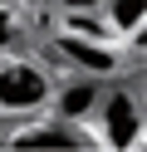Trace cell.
Instances as JSON below:
<instances>
[{
  "label": "cell",
  "mask_w": 147,
  "mask_h": 152,
  "mask_svg": "<svg viewBox=\"0 0 147 152\" xmlns=\"http://www.w3.org/2000/svg\"><path fill=\"white\" fill-rule=\"evenodd\" d=\"M93 123H98V142L103 147H137L142 142V98L132 83H108L93 103Z\"/></svg>",
  "instance_id": "obj_1"
},
{
  "label": "cell",
  "mask_w": 147,
  "mask_h": 152,
  "mask_svg": "<svg viewBox=\"0 0 147 152\" xmlns=\"http://www.w3.org/2000/svg\"><path fill=\"white\" fill-rule=\"evenodd\" d=\"M49 93H54V79L44 64L10 59V54L0 59V118H29L49 108Z\"/></svg>",
  "instance_id": "obj_2"
},
{
  "label": "cell",
  "mask_w": 147,
  "mask_h": 152,
  "mask_svg": "<svg viewBox=\"0 0 147 152\" xmlns=\"http://www.w3.org/2000/svg\"><path fill=\"white\" fill-rule=\"evenodd\" d=\"M54 49H59V59H69L74 74H88V79H118L123 59H127L113 39H78V34H64V30H59Z\"/></svg>",
  "instance_id": "obj_3"
},
{
  "label": "cell",
  "mask_w": 147,
  "mask_h": 152,
  "mask_svg": "<svg viewBox=\"0 0 147 152\" xmlns=\"http://www.w3.org/2000/svg\"><path fill=\"white\" fill-rule=\"evenodd\" d=\"M5 147L15 152H78V147H93V137L78 132V123H29L20 128L15 137H5Z\"/></svg>",
  "instance_id": "obj_4"
},
{
  "label": "cell",
  "mask_w": 147,
  "mask_h": 152,
  "mask_svg": "<svg viewBox=\"0 0 147 152\" xmlns=\"http://www.w3.org/2000/svg\"><path fill=\"white\" fill-rule=\"evenodd\" d=\"M98 93H103V79L74 74L64 88H54V93H49V103H54V113H59L64 123H88V118H93V103H98Z\"/></svg>",
  "instance_id": "obj_5"
},
{
  "label": "cell",
  "mask_w": 147,
  "mask_h": 152,
  "mask_svg": "<svg viewBox=\"0 0 147 152\" xmlns=\"http://www.w3.org/2000/svg\"><path fill=\"white\" fill-rule=\"evenodd\" d=\"M103 20L113 25L118 39L137 44V34H142V25H147V0H103Z\"/></svg>",
  "instance_id": "obj_6"
},
{
  "label": "cell",
  "mask_w": 147,
  "mask_h": 152,
  "mask_svg": "<svg viewBox=\"0 0 147 152\" xmlns=\"http://www.w3.org/2000/svg\"><path fill=\"white\" fill-rule=\"evenodd\" d=\"M59 30L78 34V39H118L113 25L103 20V10H59Z\"/></svg>",
  "instance_id": "obj_7"
},
{
  "label": "cell",
  "mask_w": 147,
  "mask_h": 152,
  "mask_svg": "<svg viewBox=\"0 0 147 152\" xmlns=\"http://www.w3.org/2000/svg\"><path fill=\"white\" fill-rule=\"evenodd\" d=\"M15 44H20V10L10 0H0V59H5Z\"/></svg>",
  "instance_id": "obj_8"
},
{
  "label": "cell",
  "mask_w": 147,
  "mask_h": 152,
  "mask_svg": "<svg viewBox=\"0 0 147 152\" xmlns=\"http://www.w3.org/2000/svg\"><path fill=\"white\" fill-rule=\"evenodd\" d=\"M59 10H103V0H54Z\"/></svg>",
  "instance_id": "obj_9"
}]
</instances>
